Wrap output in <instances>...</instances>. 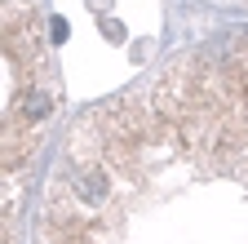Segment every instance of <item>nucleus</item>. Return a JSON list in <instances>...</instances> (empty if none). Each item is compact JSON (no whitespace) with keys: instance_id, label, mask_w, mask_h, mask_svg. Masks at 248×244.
<instances>
[{"instance_id":"f257e3e1","label":"nucleus","mask_w":248,"mask_h":244,"mask_svg":"<svg viewBox=\"0 0 248 244\" xmlns=\"http://www.w3.org/2000/svg\"><path fill=\"white\" fill-rule=\"evenodd\" d=\"M40 244H248V36L182 49L89 107L53 164Z\"/></svg>"},{"instance_id":"f03ea898","label":"nucleus","mask_w":248,"mask_h":244,"mask_svg":"<svg viewBox=\"0 0 248 244\" xmlns=\"http://www.w3.org/2000/svg\"><path fill=\"white\" fill-rule=\"evenodd\" d=\"M0 53H5V111H0L5 142H0V160H5V227H9V218L22 204L27 182L36 173L49 120L62 98L53 53L45 45L40 0H5Z\"/></svg>"}]
</instances>
